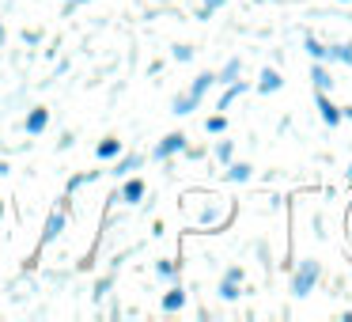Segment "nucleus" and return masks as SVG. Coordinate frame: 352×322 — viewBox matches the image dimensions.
Wrapping results in <instances>:
<instances>
[{"label":"nucleus","mask_w":352,"mask_h":322,"mask_svg":"<svg viewBox=\"0 0 352 322\" xmlns=\"http://www.w3.org/2000/svg\"><path fill=\"white\" fill-rule=\"evenodd\" d=\"M182 148H186V137H182V133H170V137H167V140H163V144H160V148H155V155H160V160H167V155H175V152H182Z\"/></svg>","instance_id":"f257e3e1"},{"label":"nucleus","mask_w":352,"mask_h":322,"mask_svg":"<svg viewBox=\"0 0 352 322\" xmlns=\"http://www.w3.org/2000/svg\"><path fill=\"white\" fill-rule=\"evenodd\" d=\"M61 228H65V213H54L46 220V231H42V243H54L57 235H61Z\"/></svg>","instance_id":"f03ea898"},{"label":"nucleus","mask_w":352,"mask_h":322,"mask_svg":"<svg viewBox=\"0 0 352 322\" xmlns=\"http://www.w3.org/2000/svg\"><path fill=\"white\" fill-rule=\"evenodd\" d=\"M314 277H318V269H314V266H303V273L296 277V292H299V296H303V292H311Z\"/></svg>","instance_id":"7ed1b4c3"},{"label":"nucleus","mask_w":352,"mask_h":322,"mask_svg":"<svg viewBox=\"0 0 352 322\" xmlns=\"http://www.w3.org/2000/svg\"><path fill=\"white\" fill-rule=\"evenodd\" d=\"M46 122H50L46 110H31V114H27V133H42V129H46Z\"/></svg>","instance_id":"20e7f679"},{"label":"nucleus","mask_w":352,"mask_h":322,"mask_svg":"<svg viewBox=\"0 0 352 322\" xmlns=\"http://www.w3.org/2000/svg\"><path fill=\"white\" fill-rule=\"evenodd\" d=\"M140 197H144V182H137V178H133V182H125V190H122V201H129V205H137Z\"/></svg>","instance_id":"39448f33"},{"label":"nucleus","mask_w":352,"mask_h":322,"mask_svg":"<svg viewBox=\"0 0 352 322\" xmlns=\"http://www.w3.org/2000/svg\"><path fill=\"white\" fill-rule=\"evenodd\" d=\"M95 152H99V160H114V155L122 152V144H118V140H102V144L95 148Z\"/></svg>","instance_id":"423d86ee"},{"label":"nucleus","mask_w":352,"mask_h":322,"mask_svg":"<svg viewBox=\"0 0 352 322\" xmlns=\"http://www.w3.org/2000/svg\"><path fill=\"white\" fill-rule=\"evenodd\" d=\"M276 87H280V76L273 69H265L261 72V92H276Z\"/></svg>","instance_id":"0eeeda50"},{"label":"nucleus","mask_w":352,"mask_h":322,"mask_svg":"<svg viewBox=\"0 0 352 322\" xmlns=\"http://www.w3.org/2000/svg\"><path fill=\"white\" fill-rule=\"evenodd\" d=\"M193 107H197V99H193V95H190V92H186V95H182V99H175V114H190V110H193Z\"/></svg>","instance_id":"6e6552de"},{"label":"nucleus","mask_w":352,"mask_h":322,"mask_svg":"<svg viewBox=\"0 0 352 322\" xmlns=\"http://www.w3.org/2000/svg\"><path fill=\"white\" fill-rule=\"evenodd\" d=\"M208 84H212V76H197V84H193V87H190V95H193V99H197V103H201V95H205V92H208Z\"/></svg>","instance_id":"1a4fd4ad"},{"label":"nucleus","mask_w":352,"mask_h":322,"mask_svg":"<svg viewBox=\"0 0 352 322\" xmlns=\"http://www.w3.org/2000/svg\"><path fill=\"white\" fill-rule=\"evenodd\" d=\"M182 303H186V296H182V292H178V288L170 292L167 299H163V307H167V311H178V307H182Z\"/></svg>","instance_id":"9d476101"},{"label":"nucleus","mask_w":352,"mask_h":322,"mask_svg":"<svg viewBox=\"0 0 352 322\" xmlns=\"http://www.w3.org/2000/svg\"><path fill=\"white\" fill-rule=\"evenodd\" d=\"M235 281H239V273H231L228 281H223V288H220L223 299H235V296H239V292H235Z\"/></svg>","instance_id":"9b49d317"},{"label":"nucleus","mask_w":352,"mask_h":322,"mask_svg":"<svg viewBox=\"0 0 352 322\" xmlns=\"http://www.w3.org/2000/svg\"><path fill=\"white\" fill-rule=\"evenodd\" d=\"M137 167H140V155H133V160H122V163H118L114 175H129V171H137Z\"/></svg>","instance_id":"f8f14e48"},{"label":"nucleus","mask_w":352,"mask_h":322,"mask_svg":"<svg viewBox=\"0 0 352 322\" xmlns=\"http://www.w3.org/2000/svg\"><path fill=\"white\" fill-rule=\"evenodd\" d=\"M231 178H235V182H246V178H250V167H243V163L231 167Z\"/></svg>","instance_id":"ddd939ff"},{"label":"nucleus","mask_w":352,"mask_h":322,"mask_svg":"<svg viewBox=\"0 0 352 322\" xmlns=\"http://www.w3.org/2000/svg\"><path fill=\"white\" fill-rule=\"evenodd\" d=\"M322 118H326V122H329V125H337V110H333V107H329V103H326V99H322Z\"/></svg>","instance_id":"4468645a"},{"label":"nucleus","mask_w":352,"mask_h":322,"mask_svg":"<svg viewBox=\"0 0 352 322\" xmlns=\"http://www.w3.org/2000/svg\"><path fill=\"white\" fill-rule=\"evenodd\" d=\"M107 292H110V281H99V284H95V299H102Z\"/></svg>","instance_id":"2eb2a0df"},{"label":"nucleus","mask_w":352,"mask_h":322,"mask_svg":"<svg viewBox=\"0 0 352 322\" xmlns=\"http://www.w3.org/2000/svg\"><path fill=\"white\" fill-rule=\"evenodd\" d=\"M190 54H193L190 46H178V50H175V57H178V61H190Z\"/></svg>","instance_id":"dca6fc26"},{"label":"nucleus","mask_w":352,"mask_h":322,"mask_svg":"<svg viewBox=\"0 0 352 322\" xmlns=\"http://www.w3.org/2000/svg\"><path fill=\"white\" fill-rule=\"evenodd\" d=\"M235 72H239V65H235V61H231V65H228V69H223V84H231V76H235Z\"/></svg>","instance_id":"f3484780"},{"label":"nucleus","mask_w":352,"mask_h":322,"mask_svg":"<svg viewBox=\"0 0 352 322\" xmlns=\"http://www.w3.org/2000/svg\"><path fill=\"white\" fill-rule=\"evenodd\" d=\"M314 84H318V87H326V84H329V76H326L322 69H314Z\"/></svg>","instance_id":"a211bd4d"},{"label":"nucleus","mask_w":352,"mask_h":322,"mask_svg":"<svg viewBox=\"0 0 352 322\" xmlns=\"http://www.w3.org/2000/svg\"><path fill=\"white\" fill-rule=\"evenodd\" d=\"M170 269H175L170 261H160V266H155V273H160V277H170Z\"/></svg>","instance_id":"6ab92c4d"},{"label":"nucleus","mask_w":352,"mask_h":322,"mask_svg":"<svg viewBox=\"0 0 352 322\" xmlns=\"http://www.w3.org/2000/svg\"><path fill=\"white\" fill-rule=\"evenodd\" d=\"M220 4H223V0H208V8H220Z\"/></svg>","instance_id":"aec40b11"},{"label":"nucleus","mask_w":352,"mask_h":322,"mask_svg":"<svg viewBox=\"0 0 352 322\" xmlns=\"http://www.w3.org/2000/svg\"><path fill=\"white\" fill-rule=\"evenodd\" d=\"M72 4H87V0H72Z\"/></svg>","instance_id":"412c9836"},{"label":"nucleus","mask_w":352,"mask_h":322,"mask_svg":"<svg viewBox=\"0 0 352 322\" xmlns=\"http://www.w3.org/2000/svg\"><path fill=\"white\" fill-rule=\"evenodd\" d=\"M0 216H4V205H0Z\"/></svg>","instance_id":"4be33fe9"}]
</instances>
